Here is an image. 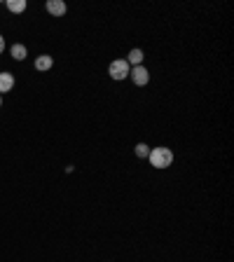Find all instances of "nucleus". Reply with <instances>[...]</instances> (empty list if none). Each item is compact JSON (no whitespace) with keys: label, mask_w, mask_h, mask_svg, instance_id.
Masks as SVG:
<instances>
[{"label":"nucleus","mask_w":234,"mask_h":262,"mask_svg":"<svg viewBox=\"0 0 234 262\" xmlns=\"http://www.w3.org/2000/svg\"><path fill=\"white\" fill-rule=\"evenodd\" d=\"M129 78L134 80V84L145 87V84L150 82V73H148V68H145V66H134L131 70H129Z\"/></svg>","instance_id":"nucleus-3"},{"label":"nucleus","mask_w":234,"mask_h":262,"mask_svg":"<svg viewBox=\"0 0 234 262\" xmlns=\"http://www.w3.org/2000/svg\"><path fill=\"white\" fill-rule=\"evenodd\" d=\"M0 106H3V94H0Z\"/></svg>","instance_id":"nucleus-12"},{"label":"nucleus","mask_w":234,"mask_h":262,"mask_svg":"<svg viewBox=\"0 0 234 262\" xmlns=\"http://www.w3.org/2000/svg\"><path fill=\"white\" fill-rule=\"evenodd\" d=\"M52 66H54V59H52L50 54H40L38 59H35V68H38V70H50Z\"/></svg>","instance_id":"nucleus-7"},{"label":"nucleus","mask_w":234,"mask_h":262,"mask_svg":"<svg viewBox=\"0 0 234 262\" xmlns=\"http://www.w3.org/2000/svg\"><path fill=\"white\" fill-rule=\"evenodd\" d=\"M7 10L14 12V14H21L26 10V0H7Z\"/></svg>","instance_id":"nucleus-9"},{"label":"nucleus","mask_w":234,"mask_h":262,"mask_svg":"<svg viewBox=\"0 0 234 262\" xmlns=\"http://www.w3.org/2000/svg\"><path fill=\"white\" fill-rule=\"evenodd\" d=\"M129 70H131V66L127 63V59H115V61H110V66H108V75H110L112 80H127Z\"/></svg>","instance_id":"nucleus-2"},{"label":"nucleus","mask_w":234,"mask_h":262,"mask_svg":"<svg viewBox=\"0 0 234 262\" xmlns=\"http://www.w3.org/2000/svg\"><path fill=\"white\" fill-rule=\"evenodd\" d=\"M3 52H5V38L0 35V54H3Z\"/></svg>","instance_id":"nucleus-11"},{"label":"nucleus","mask_w":234,"mask_h":262,"mask_svg":"<svg viewBox=\"0 0 234 262\" xmlns=\"http://www.w3.org/2000/svg\"><path fill=\"white\" fill-rule=\"evenodd\" d=\"M10 54H12V59H17V61H24V59L28 56V50H26L24 45H12Z\"/></svg>","instance_id":"nucleus-8"},{"label":"nucleus","mask_w":234,"mask_h":262,"mask_svg":"<svg viewBox=\"0 0 234 262\" xmlns=\"http://www.w3.org/2000/svg\"><path fill=\"white\" fill-rule=\"evenodd\" d=\"M143 52H141L138 50V47H136V50H131V52H129V56H127V63H129V66H131V68H134V66H143Z\"/></svg>","instance_id":"nucleus-6"},{"label":"nucleus","mask_w":234,"mask_h":262,"mask_svg":"<svg viewBox=\"0 0 234 262\" xmlns=\"http://www.w3.org/2000/svg\"><path fill=\"white\" fill-rule=\"evenodd\" d=\"M14 89V75L12 73H0V94H7Z\"/></svg>","instance_id":"nucleus-5"},{"label":"nucleus","mask_w":234,"mask_h":262,"mask_svg":"<svg viewBox=\"0 0 234 262\" xmlns=\"http://www.w3.org/2000/svg\"><path fill=\"white\" fill-rule=\"evenodd\" d=\"M148 162L155 169H169L173 164V150L159 145V148H150V155H148Z\"/></svg>","instance_id":"nucleus-1"},{"label":"nucleus","mask_w":234,"mask_h":262,"mask_svg":"<svg viewBox=\"0 0 234 262\" xmlns=\"http://www.w3.org/2000/svg\"><path fill=\"white\" fill-rule=\"evenodd\" d=\"M45 7L52 17H63V14H66V3H63V0H47Z\"/></svg>","instance_id":"nucleus-4"},{"label":"nucleus","mask_w":234,"mask_h":262,"mask_svg":"<svg viewBox=\"0 0 234 262\" xmlns=\"http://www.w3.org/2000/svg\"><path fill=\"white\" fill-rule=\"evenodd\" d=\"M134 150H136V157H141V159H148V155H150V145H148V143H138Z\"/></svg>","instance_id":"nucleus-10"}]
</instances>
